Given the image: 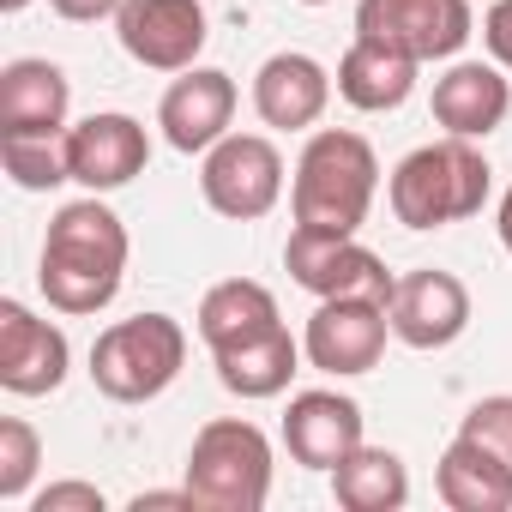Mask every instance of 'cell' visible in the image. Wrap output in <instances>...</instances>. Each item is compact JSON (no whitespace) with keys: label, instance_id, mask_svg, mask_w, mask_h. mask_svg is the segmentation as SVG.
Masks as SVG:
<instances>
[{"label":"cell","instance_id":"1","mask_svg":"<svg viewBox=\"0 0 512 512\" xmlns=\"http://www.w3.org/2000/svg\"><path fill=\"white\" fill-rule=\"evenodd\" d=\"M127 272V223L91 193L55 211L49 241H43V296L55 314H103L121 296Z\"/></svg>","mask_w":512,"mask_h":512},{"label":"cell","instance_id":"2","mask_svg":"<svg viewBox=\"0 0 512 512\" xmlns=\"http://www.w3.org/2000/svg\"><path fill=\"white\" fill-rule=\"evenodd\" d=\"M380 193V157L350 127H320L296 157L290 211L308 235H356Z\"/></svg>","mask_w":512,"mask_h":512},{"label":"cell","instance_id":"3","mask_svg":"<svg viewBox=\"0 0 512 512\" xmlns=\"http://www.w3.org/2000/svg\"><path fill=\"white\" fill-rule=\"evenodd\" d=\"M494 187V169L488 157L476 151V139H434V145H416L392 181H386V199H392V217L404 229H446V223H464L482 211Z\"/></svg>","mask_w":512,"mask_h":512},{"label":"cell","instance_id":"4","mask_svg":"<svg viewBox=\"0 0 512 512\" xmlns=\"http://www.w3.org/2000/svg\"><path fill=\"white\" fill-rule=\"evenodd\" d=\"M187 488L205 512H260L272 500V440L241 416L205 422L187 452Z\"/></svg>","mask_w":512,"mask_h":512},{"label":"cell","instance_id":"5","mask_svg":"<svg viewBox=\"0 0 512 512\" xmlns=\"http://www.w3.org/2000/svg\"><path fill=\"white\" fill-rule=\"evenodd\" d=\"M187 362V332L169 314H133L97 332L91 344V380L115 404H151L157 392L175 386Z\"/></svg>","mask_w":512,"mask_h":512},{"label":"cell","instance_id":"6","mask_svg":"<svg viewBox=\"0 0 512 512\" xmlns=\"http://www.w3.org/2000/svg\"><path fill=\"white\" fill-rule=\"evenodd\" d=\"M199 193L229 223L266 217L284 199V151L266 133H223L199 163Z\"/></svg>","mask_w":512,"mask_h":512},{"label":"cell","instance_id":"7","mask_svg":"<svg viewBox=\"0 0 512 512\" xmlns=\"http://www.w3.org/2000/svg\"><path fill=\"white\" fill-rule=\"evenodd\" d=\"M476 31L470 0H362L356 37L398 49L410 61H452Z\"/></svg>","mask_w":512,"mask_h":512},{"label":"cell","instance_id":"8","mask_svg":"<svg viewBox=\"0 0 512 512\" xmlns=\"http://www.w3.org/2000/svg\"><path fill=\"white\" fill-rule=\"evenodd\" d=\"M284 266H290V278H296L308 296H320V302H332V296H362V302L392 308V290H398V278L386 272V260H380L374 247H362L356 235H308V229H290Z\"/></svg>","mask_w":512,"mask_h":512},{"label":"cell","instance_id":"9","mask_svg":"<svg viewBox=\"0 0 512 512\" xmlns=\"http://www.w3.org/2000/svg\"><path fill=\"white\" fill-rule=\"evenodd\" d=\"M115 37L151 73H187L211 37V19L199 0H127L115 13Z\"/></svg>","mask_w":512,"mask_h":512},{"label":"cell","instance_id":"10","mask_svg":"<svg viewBox=\"0 0 512 512\" xmlns=\"http://www.w3.org/2000/svg\"><path fill=\"white\" fill-rule=\"evenodd\" d=\"M386 338H392V314H386L380 302L332 296V302L314 308L302 350H308V362H314L320 374L350 380V374H368V368L386 356Z\"/></svg>","mask_w":512,"mask_h":512},{"label":"cell","instance_id":"11","mask_svg":"<svg viewBox=\"0 0 512 512\" xmlns=\"http://www.w3.org/2000/svg\"><path fill=\"white\" fill-rule=\"evenodd\" d=\"M386 314H392V338L398 344H410V350H446L470 326V290H464V278H452L440 266H422V272L398 278Z\"/></svg>","mask_w":512,"mask_h":512},{"label":"cell","instance_id":"12","mask_svg":"<svg viewBox=\"0 0 512 512\" xmlns=\"http://www.w3.org/2000/svg\"><path fill=\"white\" fill-rule=\"evenodd\" d=\"M145 163H151V139L133 115L103 109V115H85L79 127H67V169L91 193H115V187L139 181Z\"/></svg>","mask_w":512,"mask_h":512},{"label":"cell","instance_id":"13","mask_svg":"<svg viewBox=\"0 0 512 512\" xmlns=\"http://www.w3.org/2000/svg\"><path fill=\"white\" fill-rule=\"evenodd\" d=\"M67 332L37 320L25 302H0V386L19 398H43L67 380Z\"/></svg>","mask_w":512,"mask_h":512},{"label":"cell","instance_id":"14","mask_svg":"<svg viewBox=\"0 0 512 512\" xmlns=\"http://www.w3.org/2000/svg\"><path fill=\"white\" fill-rule=\"evenodd\" d=\"M229 121H235V79L229 73H217V67H187L169 91H163V103H157V127H163V139L175 145V151H211L223 133H229Z\"/></svg>","mask_w":512,"mask_h":512},{"label":"cell","instance_id":"15","mask_svg":"<svg viewBox=\"0 0 512 512\" xmlns=\"http://www.w3.org/2000/svg\"><path fill=\"white\" fill-rule=\"evenodd\" d=\"M73 109V85L55 61H7L0 67V139H61Z\"/></svg>","mask_w":512,"mask_h":512},{"label":"cell","instance_id":"16","mask_svg":"<svg viewBox=\"0 0 512 512\" xmlns=\"http://www.w3.org/2000/svg\"><path fill=\"white\" fill-rule=\"evenodd\" d=\"M284 446L302 470H338L362 446V404L344 392H296L284 410Z\"/></svg>","mask_w":512,"mask_h":512},{"label":"cell","instance_id":"17","mask_svg":"<svg viewBox=\"0 0 512 512\" xmlns=\"http://www.w3.org/2000/svg\"><path fill=\"white\" fill-rule=\"evenodd\" d=\"M326 103H332V73L314 55L284 49V55H272L260 73H253V109H260V121L278 127V133L314 127L326 115Z\"/></svg>","mask_w":512,"mask_h":512},{"label":"cell","instance_id":"18","mask_svg":"<svg viewBox=\"0 0 512 512\" xmlns=\"http://www.w3.org/2000/svg\"><path fill=\"white\" fill-rule=\"evenodd\" d=\"M512 115V85L488 61H458L434 79V121L452 139H488Z\"/></svg>","mask_w":512,"mask_h":512},{"label":"cell","instance_id":"19","mask_svg":"<svg viewBox=\"0 0 512 512\" xmlns=\"http://www.w3.org/2000/svg\"><path fill=\"white\" fill-rule=\"evenodd\" d=\"M302 356H308V350L290 338V326H272V332H260V338H247V344L217 350V380H223V392H235V398H278V392H290Z\"/></svg>","mask_w":512,"mask_h":512},{"label":"cell","instance_id":"20","mask_svg":"<svg viewBox=\"0 0 512 512\" xmlns=\"http://www.w3.org/2000/svg\"><path fill=\"white\" fill-rule=\"evenodd\" d=\"M416 67H422V61L356 37V43L344 49V61H338V97H344L350 109H362V115H386V109H398V103L416 91Z\"/></svg>","mask_w":512,"mask_h":512},{"label":"cell","instance_id":"21","mask_svg":"<svg viewBox=\"0 0 512 512\" xmlns=\"http://www.w3.org/2000/svg\"><path fill=\"white\" fill-rule=\"evenodd\" d=\"M434 494L452 512H506L512 506V470L494 452H482L476 440L452 434V446L440 452V470H434Z\"/></svg>","mask_w":512,"mask_h":512},{"label":"cell","instance_id":"22","mask_svg":"<svg viewBox=\"0 0 512 512\" xmlns=\"http://www.w3.org/2000/svg\"><path fill=\"white\" fill-rule=\"evenodd\" d=\"M272 326H284V320H278V296H272L266 284H253V278H223V284H211L205 302H199V338L211 344V356L229 350V344L260 338V332H272Z\"/></svg>","mask_w":512,"mask_h":512},{"label":"cell","instance_id":"23","mask_svg":"<svg viewBox=\"0 0 512 512\" xmlns=\"http://www.w3.org/2000/svg\"><path fill=\"white\" fill-rule=\"evenodd\" d=\"M332 494H338L344 512H398V506L410 500V470H404L398 452L362 440V446L332 470Z\"/></svg>","mask_w":512,"mask_h":512},{"label":"cell","instance_id":"24","mask_svg":"<svg viewBox=\"0 0 512 512\" xmlns=\"http://www.w3.org/2000/svg\"><path fill=\"white\" fill-rule=\"evenodd\" d=\"M0 163H7L13 187H25V193H49V187L73 181V169H67V133L61 139H0Z\"/></svg>","mask_w":512,"mask_h":512},{"label":"cell","instance_id":"25","mask_svg":"<svg viewBox=\"0 0 512 512\" xmlns=\"http://www.w3.org/2000/svg\"><path fill=\"white\" fill-rule=\"evenodd\" d=\"M43 464V434L25 416H0V500H25Z\"/></svg>","mask_w":512,"mask_h":512},{"label":"cell","instance_id":"26","mask_svg":"<svg viewBox=\"0 0 512 512\" xmlns=\"http://www.w3.org/2000/svg\"><path fill=\"white\" fill-rule=\"evenodd\" d=\"M458 434H464V440H476L482 452H494V458L512 470V398H506V392H500V398L470 404V410H464V422H458Z\"/></svg>","mask_w":512,"mask_h":512},{"label":"cell","instance_id":"27","mask_svg":"<svg viewBox=\"0 0 512 512\" xmlns=\"http://www.w3.org/2000/svg\"><path fill=\"white\" fill-rule=\"evenodd\" d=\"M109 500H103V488L97 482H49L37 500H31V512H103Z\"/></svg>","mask_w":512,"mask_h":512},{"label":"cell","instance_id":"28","mask_svg":"<svg viewBox=\"0 0 512 512\" xmlns=\"http://www.w3.org/2000/svg\"><path fill=\"white\" fill-rule=\"evenodd\" d=\"M482 43H488L494 67L512 73V0H494V7H488V19H482Z\"/></svg>","mask_w":512,"mask_h":512},{"label":"cell","instance_id":"29","mask_svg":"<svg viewBox=\"0 0 512 512\" xmlns=\"http://www.w3.org/2000/svg\"><path fill=\"white\" fill-rule=\"evenodd\" d=\"M49 7H55L67 25H97V19H115L127 0H49Z\"/></svg>","mask_w":512,"mask_h":512},{"label":"cell","instance_id":"30","mask_svg":"<svg viewBox=\"0 0 512 512\" xmlns=\"http://www.w3.org/2000/svg\"><path fill=\"white\" fill-rule=\"evenodd\" d=\"M163 506H199V500H193V488H181V494H133V512H163Z\"/></svg>","mask_w":512,"mask_h":512},{"label":"cell","instance_id":"31","mask_svg":"<svg viewBox=\"0 0 512 512\" xmlns=\"http://www.w3.org/2000/svg\"><path fill=\"white\" fill-rule=\"evenodd\" d=\"M494 229H500V241H506V253H512V187L500 193V211H494Z\"/></svg>","mask_w":512,"mask_h":512},{"label":"cell","instance_id":"32","mask_svg":"<svg viewBox=\"0 0 512 512\" xmlns=\"http://www.w3.org/2000/svg\"><path fill=\"white\" fill-rule=\"evenodd\" d=\"M31 7V0H0V13H25Z\"/></svg>","mask_w":512,"mask_h":512},{"label":"cell","instance_id":"33","mask_svg":"<svg viewBox=\"0 0 512 512\" xmlns=\"http://www.w3.org/2000/svg\"><path fill=\"white\" fill-rule=\"evenodd\" d=\"M302 7H332V0H302Z\"/></svg>","mask_w":512,"mask_h":512}]
</instances>
